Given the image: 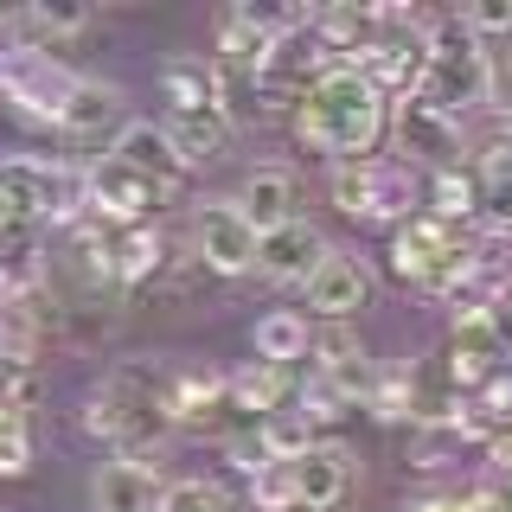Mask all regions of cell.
Here are the masks:
<instances>
[{
  "instance_id": "6da1fadb",
  "label": "cell",
  "mask_w": 512,
  "mask_h": 512,
  "mask_svg": "<svg viewBox=\"0 0 512 512\" xmlns=\"http://www.w3.org/2000/svg\"><path fill=\"white\" fill-rule=\"evenodd\" d=\"M84 429L96 442L116 448V461H154L173 423V365H154V359H122L116 372L90 391L84 404Z\"/></svg>"
},
{
  "instance_id": "7a4b0ae2",
  "label": "cell",
  "mask_w": 512,
  "mask_h": 512,
  "mask_svg": "<svg viewBox=\"0 0 512 512\" xmlns=\"http://www.w3.org/2000/svg\"><path fill=\"white\" fill-rule=\"evenodd\" d=\"M295 135L308 141L314 154H333L340 160H372L378 135H384V96L365 84L352 64H333L320 71L295 103Z\"/></svg>"
},
{
  "instance_id": "3957f363",
  "label": "cell",
  "mask_w": 512,
  "mask_h": 512,
  "mask_svg": "<svg viewBox=\"0 0 512 512\" xmlns=\"http://www.w3.org/2000/svg\"><path fill=\"white\" fill-rule=\"evenodd\" d=\"M410 96H423L429 109H442L455 122L487 109V39H474L461 20H436L423 45V77H416Z\"/></svg>"
},
{
  "instance_id": "277c9868",
  "label": "cell",
  "mask_w": 512,
  "mask_h": 512,
  "mask_svg": "<svg viewBox=\"0 0 512 512\" xmlns=\"http://www.w3.org/2000/svg\"><path fill=\"white\" fill-rule=\"evenodd\" d=\"M0 218L7 224H77L84 218V173L64 160L39 154H7L0 160Z\"/></svg>"
},
{
  "instance_id": "5b68a950",
  "label": "cell",
  "mask_w": 512,
  "mask_h": 512,
  "mask_svg": "<svg viewBox=\"0 0 512 512\" xmlns=\"http://www.w3.org/2000/svg\"><path fill=\"white\" fill-rule=\"evenodd\" d=\"M391 269L404 276L410 288H423V295H455L468 288V237H461V224H442L429 212H416L397 224L391 237Z\"/></svg>"
},
{
  "instance_id": "8992f818",
  "label": "cell",
  "mask_w": 512,
  "mask_h": 512,
  "mask_svg": "<svg viewBox=\"0 0 512 512\" xmlns=\"http://www.w3.org/2000/svg\"><path fill=\"white\" fill-rule=\"evenodd\" d=\"M333 205H340L346 218H365V224H404L416 218V173L404 160H340L333 167Z\"/></svg>"
},
{
  "instance_id": "52a82bcc",
  "label": "cell",
  "mask_w": 512,
  "mask_h": 512,
  "mask_svg": "<svg viewBox=\"0 0 512 512\" xmlns=\"http://www.w3.org/2000/svg\"><path fill=\"white\" fill-rule=\"evenodd\" d=\"M71 84H77V77L64 71L52 52H26V45H7V52H0V96H7L26 122L52 128L58 109H64V96H71Z\"/></svg>"
},
{
  "instance_id": "ba28073f",
  "label": "cell",
  "mask_w": 512,
  "mask_h": 512,
  "mask_svg": "<svg viewBox=\"0 0 512 512\" xmlns=\"http://www.w3.org/2000/svg\"><path fill=\"white\" fill-rule=\"evenodd\" d=\"M167 205V186H154L148 173L122 167V160H96L84 173V212L90 218H116V224H154V212Z\"/></svg>"
},
{
  "instance_id": "9c48e42d",
  "label": "cell",
  "mask_w": 512,
  "mask_h": 512,
  "mask_svg": "<svg viewBox=\"0 0 512 512\" xmlns=\"http://www.w3.org/2000/svg\"><path fill=\"white\" fill-rule=\"evenodd\" d=\"M52 128L71 141V148H103V141H116L122 128H128V96H122V84H109V77H77Z\"/></svg>"
},
{
  "instance_id": "30bf717a",
  "label": "cell",
  "mask_w": 512,
  "mask_h": 512,
  "mask_svg": "<svg viewBox=\"0 0 512 512\" xmlns=\"http://www.w3.org/2000/svg\"><path fill=\"white\" fill-rule=\"evenodd\" d=\"M301 288H308V308L327 320V327H346V320L359 314V308H372V288H378V282H372V269H365L359 256L327 250V256L314 263V276L301 282Z\"/></svg>"
},
{
  "instance_id": "8fae6325",
  "label": "cell",
  "mask_w": 512,
  "mask_h": 512,
  "mask_svg": "<svg viewBox=\"0 0 512 512\" xmlns=\"http://www.w3.org/2000/svg\"><path fill=\"white\" fill-rule=\"evenodd\" d=\"M192 244H199V263L212 269V276H244V269H256V231L231 199L205 205V212L192 218Z\"/></svg>"
},
{
  "instance_id": "7c38bea8",
  "label": "cell",
  "mask_w": 512,
  "mask_h": 512,
  "mask_svg": "<svg viewBox=\"0 0 512 512\" xmlns=\"http://www.w3.org/2000/svg\"><path fill=\"white\" fill-rule=\"evenodd\" d=\"M506 365V340L487 320V308H455V333H448V378L480 391L493 372Z\"/></svg>"
},
{
  "instance_id": "4fadbf2b",
  "label": "cell",
  "mask_w": 512,
  "mask_h": 512,
  "mask_svg": "<svg viewBox=\"0 0 512 512\" xmlns=\"http://www.w3.org/2000/svg\"><path fill=\"white\" fill-rule=\"evenodd\" d=\"M397 141H404V154L410 160H423V167H461V122L455 116H442V109H429L423 96H404L397 103Z\"/></svg>"
},
{
  "instance_id": "5bb4252c",
  "label": "cell",
  "mask_w": 512,
  "mask_h": 512,
  "mask_svg": "<svg viewBox=\"0 0 512 512\" xmlns=\"http://www.w3.org/2000/svg\"><path fill=\"white\" fill-rule=\"evenodd\" d=\"M327 250L333 244L314 231L308 218H288V224H276V231L256 237V276H263V282H308L314 263Z\"/></svg>"
},
{
  "instance_id": "9a60e30c",
  "label": "cell",
  "mask_w": 512,
  "mask_h": 512,
  "mask_svg": "<svg viewBox=\"0 0 512 512\" xmlns=\"http://www.w3.org/2000/svg\"><path fill=\"white\" fill-rule=\"evenodd\" d=\"M288 474H295V506L301 512H333L352 487V448L314 442L301 461H288Z\"/></svg>"
},
{
  "instance_id": "2e32d148",
  "label": "cell",
  "mask_w": 512,
  "mask_h": 512,
  "mask_svg": "<svg viewBox=\"0 0 512 512\" xmlns=\"http://www.w3.org/2000/svg\"><path fill=\"white\" fill-rule=\"evenodd\" d=\"M109 160H122V167H135V173H148V180H154V186H167V192L192 173V167H186V154L173 148V135H167L160 122H128L122 135L109 141Z\"/></svg>"
},
{
  "instance_id": "e0dca14e",
  "label": "cell",
  "mask_w": 512,
  "mask_h": 512,
  "mask_svg": "<svg viewBox=\"0 0 512 512\" xmlns=\"http://www.w3.org/2000/svg\"><path fill=\"white\" fill-rule=\"evenodd\" d=\"M167 480L154 461H103L90 480V512H154Z\"/></svg>"
},
{
  "instance_id": "ac0fdd59",
  "label": "cell",
  "mask_w": 512,
  "mask_h": 512,
  "mask_svg": "<svg viewBox=\"0 0 512 512\" xmlns=\"http://www.w3.org/2000/svg\"><path fill=\"white\" fill-rule=\"evenodd\" d=\"M160 128L173 135V148L186 154V167H199V160H218L224 148H231V109L224 103H192V109H167L160 116Z\"/></svg>"
},
{
  "instance_id": "d6986e66",
  "label": "cell",
  "mask_w": 512,
  "mask_h": 512,
  "mask_svg": "<svg viewBox=\"0 0 512 512\" xmlns=\"http://www.w3.org/2000/svg\"><path fill=\"white\" fill-rule=\"evenodd\" d=\"M231 205L250 218V231L263 237V231H276V224L295 218L301 186H295V173H288V167H256V173H244V186H237Z\"/></svg>"
},
{
  "instance_id": "ffe728a7",
  "label": "cell",
  "mask_w": 512,
  "mask_h": 512,
  "mask_svg": "<svg viewBox=\"0 0 512 512\" xmlns=\"http://www.w3.org/2000/svg\"><path fill=\"white\" fill-rule=\"evenodd\" d=\"M282 397H288V372H282V365L250 359L244 372L224 378V410H244L250 423H263L269 410H282Z\"/></svg>"
},
{
  "instance_id": "44dd1931",
  "label": "cell",
  "mask_w": 512,
  "mask_h": 512,
  "mask_svg": "<svg viewBox=\"0 0 512 512\" xmlns=\"http://www.w3.org/2000/svg\"><path fill=\"white\" fill-rule=\"evenodd\" d=\"M84 26H90L84 7H52V0H39V7L13 13V45H26V52H58V45L77 39Z\"/></svg>"
},
{
  "instance_id": "7402d4cb",
  "label": "cell",
  "mask_w": 512,
  "mask_h": 512,
  "mask_svg": "<svg viewBox=\"0 0 512 512\" xmlns=\"http://www.w3.org/2000/svg\"><path fill=\"white\" fill-rule=\"evenodd\" d=\"M250 346H256V359H263V365H282V372H288L295 359H308V320H301L295 308H276V314L256 320Z\"/></svg>"
},
{
  "instance_id": "603a6c76",
  "label": "cell",
  "mask_w": 512,
  "mask_h": 512,
  "mask_svg": "<svg viewBox=\"0 0 512 512\" xmlns=\"http://www.w3.org/2000/svg\"><path fill=\"white\" fill-rule=\"evenodd\" d=\"M160 263H167V237L154 224H128L116 237V282L122 288H141L148 276H160Z\"/></svg>"
},
{
  "instance_id": "cb8c5ba5",
  "label": "cell",
  "mask_w": 512,
  "mask_h": 512,
  "mask_svg": "<svg viewBox=\"0 0 512 512\" xmlns=\"http://www.w3.org/2000/svg\"><path fill=\"white\" fill-rule=\"evenodd\" d=\"M468 416L461 410H448V416H429V423H416V442H410V461L416 468H448V461L468 448Z\"/></svg>"
},
{
  "instance_id": "d4e9b609",
  "label": "cell",
  "mask_w": 512,
  "mask_h": 512,
  "mask_svg": "<svg viewBox=\"0 0 512 512\" xmlns=\"http://www.w3.org/2000/svg\"><path fill=\"white\" fill-rule=\"evenodd\" d=\"M480 212V186L468 167H448V173H429V218L442 224H468Z\"/></svg>"
},
{
  "instance_id": "484cf974",
  "label": "cell",
  "mask_w": 512,
  "mask_h": 512,
  "mask_svg": "<svg viewBox=\"0 0 512 512\" xmlns=\"http://www.w3.org/2000/svg\"><path fill=\"white\" fill-rule=\"evenodd\" d=\"M256 436H263V455L269 461H301V455H308V448L320 442L314 436V423H308V416H301V410H269L263 416V423H256Z\"/></svg>"
},
{
  "instance_id": "4316f807",
  "label": "cell",
  "mask_w": 512,
  "mask_h": 512,
  "mask_svg": "<svg viewBox=\"0 0 512 512\" xmlns=\"http://www.w3.org/2000/svg\"><path fill=\"white\" fill-rule=\"evenodd\" d=\"M224 410V372H173V423H205Z\"/></svg>"
},
{
  "instance_id": "83f0119b",
  "label": "cell",
  "mask_w": 512,
  "mask_h": 512,
  "mask_svg": "<svg viewBox=\"0 0 512 512\" xmlns=\"http://www.w3.org/2000/svg\"><path fill=\"white\" fill-rule=\"evenodd\" d=\"M365 410L384 416V423H404V416L416 423V410H423V397H416V378L397 372V365H391V372H378V378H372V397H365Z\"/></svg>"
},
{
  "instance_id": "f1b7e54d",
  "label": "cell",
  "mask_w": 512,
  "mask_h": 512,
  "mask_svg": "<svg viewBox=\"0 0 512 512\" xmlns=\"http://www.w3.org/2000/svg\"><path fill=\"white\" fill-rule=\"evenodd\" d=\"M154 512H237V506L218 480H167V493H160Z\"/></svg>"
},
{
  "instance_id": "f546056e",
  "label": "cell",
  "mask_w": 512,
  "mask_h": 512,
  "mask_svg": "<svg viewBox=\"0 0 512 512\" xmlns=\"http://www.w3.org/2000/svg\"><path fill=\"white\" fill-rule=\"evenodd\" d=\"M250 506L256 512H295V474H288V461H263L250 474Z\"/></svg>"
},
{
  "instance_id": "4dcf8cb0",
  "label": "cell",
  "mask_w": 512,
  "mask_h": 512,
  "mask_svg": "<svg viewBox=\"0 0 512 512\" xmlns=\"http://www.w3.org/2000/svg\"><path fill=\"white\" fill-rule=\"evenodd\" d=\"M32 468V423L0 410V480H20Z\"/></svg>"
},
{
  "instance_id": "1f68e13d",
  "label": "cell",
  "mask_w": 512,
  "mask_h": 512,
  "mask_svg": "<svg viewBox=\"0 0 512 512\" xmlns=\"http://www.w3.org/2000/svg\"><path fill=\"white\" fill-rule=\"evenodd\" d=\"M295 410H301V416H308V423H314V429H327V423H340V416H346L352 404H346V397H340V391H333V384H327V378H320V372H308V378H301V404H295Z\"/></svg>"
},
{
  "instance_id": "d6a6232c",
  "label": "cell",
  "mask_w": 512,
  "mask_h": 512,
  "mask_svg": "<svg viewBox=\"0 0 512 512\" xmlns=\"http://www.w3.org/2000/svg\"><path fill=\"white\" fill-rule=\"evenodd\" d=\"M474 186H480L474 218H487L493 231H512V173H474Z\"/></svg>"
},
{
  "instance_id": "836d02e7",
  "label": "cell",
  "mask_w": 512,
  "mask_h": 512,
  "mask_svg": "<svg viewBox=\"0 0 512 512\" xmlns=\"http://www.w3.org/2000/svg\"><path fill=\"white\" fill-rule=\"evenodd\" d=\"M308 352H314V372H333V365H346V359H359V333L352 327H327V333H308Z\"/></svg>"
},
{
  "instance_id": "e575fe53",
  "label": "cell",
  "mask_w": 512,
  "mask_h": 512,
  "mask_svg": "<svg viewBox=\"0 0 512 512\" xmlns=\"http://www.w3.org/2000/svg\"><path fill=\"white\" fill-rule=\"evenodd\" d=\"M32 391H39L32 365H20V359H0V410L26 416V410H32Z\"/></svg>"
},
{
  "instance_id": "d590c367",
  "label": "cell",
  "mask_w": 512,
  "mask_h": 512,
  "mask_svg": "<svg viewBox=\"0 0 512 512\" xmlns=\"http://www.w3.org/2000/svg\"><path fill=\"white\" fill-rule=\"evenodd\" d=\"M487 109L493 116H512V39L500 52H487Z\"/></svg>"
},
{
  "instance_id": "8d00e7d4",
  "label": "cell",
  "mask_w": 512,
  "mask_h": 512,
  "mask_svg": "<svg viewBox=\"0 0 512 512\" xmlns=\"http://www.w3.org/2000/svg\"><path fill=\"white\" fill-rule=\"evenodd\" d=\"M461 26L474 32V39H487V32H512V0H487V7H468V13H455Z\"/></svg>"
},
{
  "instance_id": "74e56055",
  "label": "cell",
  "mask_w": 512,
  "mask_h": 512,
  "mask_svg": "<svg viewBox=\"0 0 512 512\" xmlns=\"http://www.w3.org/2000/svg\"><path fill=\"white\" fill-rule=\"evenodd\" d=\"M224 448H231V461H237V468H244V474H256V468H263V436H256V429H237V436H224Z\"/></svg>"
},
{
  "instance_id": "f35d334b",
  "label": "cell",
  "mask_w": 512,
  "mask_h": 512,
  "mask_svg": "<svg viewBox=\"0 0 512 512\" xmlns=\"http://www.w3.org/2000/svg\"><path fill=\"white\" fill-rule=\"evenodd\" d=\"M13 45V13H0V52Z\"/></svg>"
},
{
  "instance_id": "ab89813d",
  "label": "cell",
  "mask_w": 512,
  "mask_h": 512,
  "mask_svg": "<svg viewBox=\"0 0 512 512\" xmlns=\"http://www.w3.org/2000/svg\"><path fill=\"white\" fill-rule=\"evenodd\" d=\"M7 231H13V224H7V218H0V244H7Z\"/></svg>"
}]
</instances>
